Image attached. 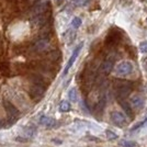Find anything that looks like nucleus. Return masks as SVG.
I'll return each mask as SVG.
<instances>
[{
    "label": "nucleus",
    "mask_w": 147,
    "mask_h": 147,
    "mask_svg": "<svg viewBox=\"0 0 147 147\" xmlns=\"http://www.w3.org/2000/svg\"><path fill=\"white\" fill-rule=\"evenodd\" d=\"M68 97H69V99H70V101L71 102H76L77 101V91H76V89L75 88H71L70 90H69V92H68Z\"/></svg>",
    "instance_id": "7"
},
{
    "label": "nucleus",
    "mask_w": 147,
    "mask_h": 147,
    "mask_svg": "<svg viewBox=\"0 0 147 147\" xmlns=\"http://www.w3.org/2000/svg\"><path fill=\"white\" fill-rule=\"evenodd\" d=\"M3 107H5V109L7 110V112H8L9 117H13V119H17V117H18V115H19L18 109H17L9 100H5V101H3Z\"/></svg>",
    "instance_id": "4"
},
{
    "label": "nucleus",
    "mask_w": 147,
    "mask_h": 147,
    "mask_svg": "<svg viewBox=\"0 0 147 147\" xmlns=\"http://www.w3.org/2000/svg\"><path fill=\"white\" fill-rule=\"evenodd\" d=\"M40 123L44 126H46V127H53L55 125V120L49 117H42L40 120Z\"/></svg>",
    "instance_id": "6"
},
{
    "label": "nucleus",
    "mask_w": 147,
    "mask_h": 147,
    "mask_svg": "<svg viewBox=\"0 0 147 147\" xmlns=\"http://www.w3.org/2000/svg\"><path fill=\"white\" fill-rule=\"evenodd\" d=\"M59 110L61 112H68V111L70 110V104H69V102L68 101H63L61 103V105H59Z\"/></svg>",
    "instance_id": "10"
},
{
    "label": "nucleus",
    "mask_w": 147,
    "mask_h": 147,
    "mask_svg": "<svg viewBox=\"0 0 147 147\" xmlns=\"http://www.w3.org/2000/svg\"><path fill=\"white\" fill-rule=\"evenodd\" d=\"M80 25H81V19L78 18V17H75L71 20V26H73L74 29H78Z\"/></svg>",
    "instance_id": "12"
},
{
    "label": "nucleus",
    "mask_w": 147,
    "mask_h": 147,
    "mask_svg": "<svg viewBox=\"0 0 147 147\" xmlns=\"http://www.w3.org/2000/svg\"><path fill=\"white\" fill-rule=\"evenodd\" d=\"M107 137L109 140H115V138H117V135H115L113 132H111V131H108L107 132Z\"/></svg>",
    "instance_id": "14"
},
{
    "label": "nucleus",
    "mask_w": 147,
    "mask_h": 147,
    "mask_svg": "<svg viewBox=\"0 0 147 147\" xmlns=\"http://www.w3.org/2000/svg\"><path fill=\"white\" fill-rule=\"evenodd\" d=\"M143 66H144V68L147 70V57L144 59V61H143Z\"/></svg>",
    "instance_id": "15"
},
{
    "label": "nucleus",
    "mask_w": 147,
    "mask_h": 147,
    "mask_svg": "<svg viewBox=\"0 0 147 147\" xmlns=\"http://www.w3.org/2000/svg\"><path fill=\"white\" fill-rule=\"evenodd\" d=\"M90 0H73V5L75 7H85L89 3Z\"/></svg>",
    "instance_id": "9"
},
{
    "label": "nucleus",
    "mask_w": 147,
    "mask_h": 147,
    "mask_svg": "<svg viewBox=\"0 0 147 147\" xmlns=\"http://www.w3.org/2000/svg\"><path fill=\"white\" fill-rule=\"evenodd\" d=\"M133 71V65L129 61H123L119 63L115 67V75L119 77H126Z\"/></svg>",
    "instance_id": "1"
},
{
    "label": "nucleus",
    "mask_w": 147,
    "mask_h": 147,
    "mask_svg": "<svg viewBox=\"0 0 147 147\" xmlns=\"http://www.w3.org/2000/svg\"><path fill=\"white\" fill-rule=\"evenodd\" d=\"M120 145L122 147H136V143L133 141H125V140H123V141L120 142Z\"/></svg>",
    "instance_id": "11"
},
{
    "label": "nucleus",
    "mask_w": 147,
    "mask_h": 147,
    "mask_svg": "<svg viewBox=\"0 0 147 147\" xmlns=\"http://www.w3.org/2000/svg\"><path fill=\"white\" fill-rule=\"evenodd\" d=\"M111 121L114 123L115 125H117L119 127H124L129 123L125 114H123L122 112H120V111H113L111 113Z\"/></svg>",
    "instance_id": "2"
},
{
    "label": "nucleus",
    "mask_w": 147,
    "mask_h": 147,
    "mask_svg": "<svg viewBox=\"0 0 147 147\" xmlns=\"http://www.w3.org/2000/svg\"><path fill=\"white\" fill-rule=\"evenodd\" d=\"M140 51L142 53H147V42H142L140 44Z\"/></svg>",
    "instance_id": "13"
},
{
    "label": "nucleus",
    "mask_w": 147,
    "mask_h": 147,
    "mask_svg": "<svg viewBox=\"0 0 147 147\" xmlns=\"http://www.w3.org/2000/svg\"><path fill=\"white\" fill-rule=\"evenodd\" d=\"M82 46H84V43H80V44H78L76 47H75L73 54H71V56H70V58L68 59L67 65H66V67H65V69H64V73H63V75H64V76H65V75H67V73L69 71V69L71 68V66L74 65V63L76 61L77 57H78V55H79L80 51H81V49H82Z\"/></svg>",
    "instance_id": "3"
},
{
    "label": "nucleus",
    "mask_w": 147,
    "mask_h": 147,
    "mask_svg": "<svg viewBox=\"0 0 147 147\" xmlns=\"http://www.w3.org/2000/svg\"><path fill=\"white\" fill-rule=\"evenodd\" d=\"M112 67H113V61H104V64H103V69H104V71L107 74H109L112 70Z\"/></svg>",
    "instance_id": "8"
},
{
    "label": "nucleus",
    "mask_w": 147,
    "mask_h": 147,
    "mask_svg": "<svg viewBox=\"0 0 147 147\" xmlns=\"http://www.w3.org/2000/svg\"><path fill=\"white\" fill-rule=\"evenodd\" d=\"M129 103L134 109H140L142 108V105L144 104V98L141 94H135L133 97H131L129 99Z\"/></svg>",
    "instance_id": "5"
}]
</instances>
